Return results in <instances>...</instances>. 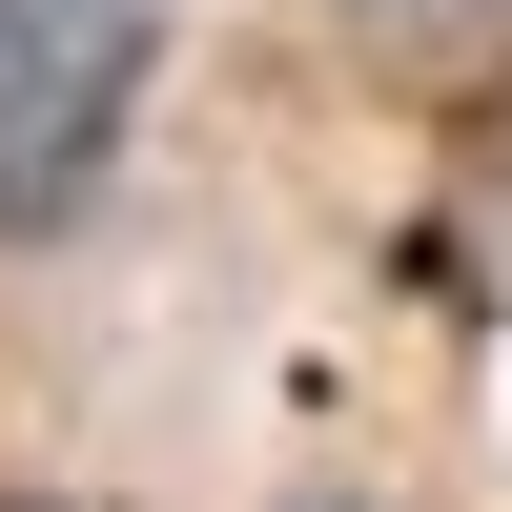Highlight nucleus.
I'll use <instances>...</instances> for the list:
<instances>
[{
	"mask_svg": "<svg viewBox=\"0 0 512 512\" xmlns=\"http://www.w3.org/2000/svg\"><path fill=\"white\" fill-rule=\"evenodd\" d=\"M164 62V0H0V246L82 226V185L123 164Z\"/></svg>",
	"mask_w": 512,
	"mask_h": 512,
	"instance_id": "f257e3e1",
	"label": "nucleus"
},
{
	"mask_svg": "<svg viewBox=\"0 0 512 512\" xmlns=\"http://www.w3.org/2000/svg\"><path fill=\"white\" fill-rule=\"evenodd\" d=\"M369 21H451V0H369Z\"/></svg>",
	"mask_w": 512,
	"mask_h": 512,
	"instance_id": "f03ea898",
	"label": "nucleus"
},
{
	"mask_svg": "<svg viewBox=\"0 0 512 512\" xmlns=\"http://www.w3.org/2000/svg\"><path fill=\"white\" fill-rule=\"evenodd\" d=\"M308 512H349V492H308Z\"/></svg>",
	"mask_w": 512,
	"mask_h": 512,
	"instance_id": "7ed1b4c3",
	"label": "nucleus"
}]
</instances>
